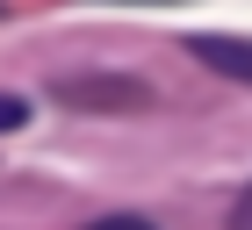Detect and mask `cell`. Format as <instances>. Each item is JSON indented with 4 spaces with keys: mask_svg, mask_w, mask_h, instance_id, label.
Masks as SVG:
<instances>
[{
    "mask_svg": "<svg viewBox=\"0 0 252 230\" xmlns=\"http://www.w3.org/2000/svg\"><path fill=\"white\" fill-rule=\"evenodd\" d=\"M231 230H252V187H245V194L231 201Z\"/></svg>",
    "mask_w": 252,
    "mask_h": 230,
    "instance_id": "5",
    "label": "cell"
},
{
    "mask_svg": "<svg viewBox=\"0 0 252 230\" xmlns=\"http://www.w3.org/2000/svg\"><path fill=\"white\" fill-rule=\"evenodd\" d=\"M22 122H29V101H22V94H0V130H22Z\"/></svg>",
    "mask_w": 252,
    "mask_h": 230,
    "instance_id": "3",
    "label": "cell"
},
{
    "mask_svg": "<svg viewBox=\"0 0 252 230\" xmlns=\"http://www.w3.org/2000/svg\"><path fill=\"white\" fill-rule=\"evenodd\" d=\"M188 51L209 65V72L238 79V86H252V36H188Z\"/></svg>",
    "mask_w": 252,
    "mask_h": 230,
    "instance_id": "1",
    "label": "cell"
},
{
    "mask_svg": "<svg viewBox=\"0 0 252 230\" xmlns=\"http://www.w3.org/2000/svg\"><path fill=\"white\" fill-rule=\"evenodd\" d=\"M87 230H152L144 216H101V223H87Z\"/></svg>",
    "mask_w": 252,
    "mask_h": 230,
    "instance_id": "4",
    "label": "cell"
},
{
    "mask_svg": "<svg viewBox=\"0 0 252 230\" xmlns=\"http://www.w3.org/2000/svg\"><path fill=\"white\" fill-rule=\"evenodd\" d=\"M65 101H79V108H144V86L137 79H72Z\"/></svg>",
    "mask_w": 252,
    "mask_h": 230,
    "instance_id": "2",
    "label": "cell"
}]
</instances>
